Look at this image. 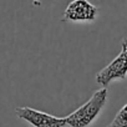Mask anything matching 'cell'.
Instances as JSON below:
<instances>
[{
	"label": "cell",
	"instance_id": "4",
	"mask_svg": "<svg viewBox=\"0 0 127 127\" xmlns=\"http://www.w3.org/2000/svg\"><path fill=\"white\" fill-rule=\"evenodd\" d=\"M98 15V8L92 5L86 0H75L71 1L65 13H64L62 21H71V23H79V21H94L96 20Z\"/></svg>",
	"mask_w": 127,
	"mask_h": 127
},
{
	"label": "cell",
	"instance_id": "1",
	"mask_svg": "<svg viewBox=\"0 0 127 127\" xmlns=\"http://www.w3.org/2000/svg\"><path fill=\"white\" fill-rule=\"evenodd\" d=\"M107 101V89L95 91V94L82 106L76 108L69 116L65 117L67 126L70 127H89L102 112Z\"/></svg>",
	"mask_w": 127,
	"mask_h": 127
},
{
	"label": "cell",
	"instance_id": "2",
	"mask_svg": "<svg viewBox=\"0 0 127 127\" xmlns=\"http://www.w3.org/2000/svg\"><path fill=\"white\" fill-rule=\"evenodd\" d=\"M127 76V39L122 40L120 54L96 75V82L107 86L115 80H125Z\"/></svg>",
	"mask_w": 127,
	"mask_h": 127
},
{
	"label": "cell",
	"instance_id": "5",
	"mask_svg": "<svg viewBox=\"0 0 127 127\" xmlns=\"http://www.w3.org/2000/svg\"><path fill=\"white\" fill-rule=\"evenodd\" d=\"M107 127H127V103L117 112V115Z\"/></svg>",
	"mask_w": 127,
	"mask_h": 127
},
{
	"label": "cell",
	"instance_id": "3",
	"mask_svg": "<svg viewBox=\"0 0 127 127\" xmlns=\"http://www.w3.org/2000/svg\"><path fill=\"white\" fill-rule=\"evenodd\" d=\"M15 113L19 118L26 121L34 127H65V117H56L50 113L31 108V107H18Z\"/></svg>",
	"mask_w": 127,
	"mask_h": 127
}]
</instances>
